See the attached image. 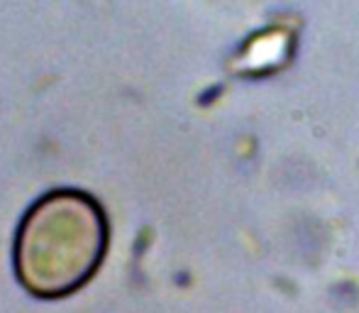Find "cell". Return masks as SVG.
I'll use <instances>...</instances> for the list:
<instances>
[{"label":"cell","mask_w":359,"mask_h":313,"mask_svg":"<svg viewBox=\"0 0 359 313\" xmlns=\"http://www.w3.org/2000/svg\"><path fill=\"white\" fill-rule=\"evenodd\" d=\"M110 225L86 191L57 189L25 213L15 235V274L37 299H64L83 289L108 252Z\"/></svg>","instance_id":"obj_1"}]
</instances>
